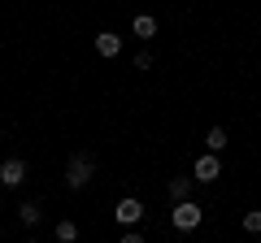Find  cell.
Listing matches in <instances>:
<instances>
[{
	"mask_svg": "<svg viewBox=\"0 0 261 243\" xmlns=\"http://www.w3.org/2000/svg\"><path fill=\"white\" fill-rule=\"evenodd\" d=\"M200 222H205V208L192 204V200H178V204L170 208V226H174V230H183V234H187V230H196Z\"/></svg>",
	"mask_w": 261,
	"mask_h": 243,
	"instance_id": "6da1fadb",
	"label": "cell"
},
{
	"mask_svg": "<svg viewBox=\"0 0 261 243\" xmlns=\"http://www.w3.org/2000/svg\"><path fill=\"white\" fill-rule=\"evenodd\" d=\"M92 157H87V152H79V157H70L65 161V187H87V183H92Z\"/></svg>",
	"mask_w": 261,
	"mask_h": 243,
	"instance_id": "7a4b0ae2",
	"label": "cell"
},
{
	"mask_svg": "<svg viewBox=\"0 0 261 243\" xmlns=\"http://www.w3.org/2000/svg\"><path fill=\"white\" fill-rule=\"evenodd\" d=\"M218 178H222V157H218V152L196 157V165H192V183H218Z\"/></svg>",
	"mask_w": 261,
	"mask_h": 243,
	"instance_id": "3957f363",
	"label": "cell"
},
{
	"mask_svg": "<svg viewBox=\"0 0 261 243\" xmlns=\"http://www.w3.org/2000/svg\"><path fill=\"white\" fill-rule=\"evenodd\" d=\"M27 183V161H18V157H9V161H0V187H22Z\"/></svg>",
	"mask_w": 261,
	"mask_h": 243,
	"instance_id": "277c9868",
	"label": "cell"
},
{
	"mask_svg": "<svg viewBox=\"0 0 261 243\" xmlns=\"http://www.w3.org/2000/svg\"><path fill=\"white\" fill-rule=\"evenodd\" d=\"M113 217H118L122 226H140L144 222V204L135 196H126V200H118V208H113Z\"/></svg>",
	"mask_w": 261,
	"mask_h": 243,
	"instance_id": "5b68a950",
	"label": "cell"
},
{
	"mask_svg": "<svg viewBox=\"0 0 261 243\" xmlns=\"http://www.w3.org/2000/svg\"><path fill=\"white\" fill-rule=\"evenodd\" d=\"M96 52H100V56H118V52H122V35L100 31V35H96Z\"/></svg>",
	"mask_w": 261,
	"mask_h": 243,
	"instance_id": "8992f818",
	"label": "cell"
},
{
	"mask_svg": "<svg viewBox=\"0 0 261 243\" xmlns=\"http://www.w3.org/2000/svg\"><path fill=\"white\" fill-rule=\"evenodd\" d=\"M170 200H192V174H178V178H170Z\"/></svg>",
	"mask_w": 261,
	"mask_h": 243,
	"instance_id": "52a82bcc",
	"label": "cell"
},
{
	"mask_svg": "<svg viewBox=\"0 0 261 243\" xmlns=\"http://www.w3.org/2000/svg\"><path fill=\"white\" fill-rule=\"evenodd\" d=\"M130 31H135V35H140V39H144V44H148V39H152V35H157V18H148V13H140V18L130 22Z\"/></svg>",
	"mask_w": 261,
	"mask_h": 243,
	"instance_id": "ba28073f",
	"label": "cell"
},
{
	"mask_svg": "<svg viewBox=\"0 0 261 243\" xmlns=\"http://www.w3.org/2000/svg\"><path fill=\"white\" fill-rule=\"evenodd\" d=\"M53 234H57V243H74V239H79V226L65 217V222H57V230H53Z\"/></svg>",
	"mask_w": 261,
	"mask_h": 243,
	"instance_id": "9c48e42d",
	"label": "cell"
},
{
	"mask_svg": "<svg viewBox=\"0 0 261 243\" xmlns=\"http://www.w3.org/2000/svg\"><path fill=\"white\" fill-rule=\"evenodd\" d=\"M18 217H22V226H39V204H35V200H27V204L18 208Z\"/></svg>",
	"mask_w": 261,
	"mask_h": 243,
	"instance_id": "30bf717a",
	"label": "cell"
},
{
	"mask_svg": "<svg viewBox=\"0 0 261 243\" xmlns=\"http://www.w3.org/2000/svg\"><path fill=\"white\" fill-rule=\"evenodd\" d=\"M205 143H209V152H222L226 148V131H222V126H214V131L205 135Z\"/></svg>",
	"mask_w": 261,
	"mask_h": 243,
	"instance_id": "8fae6325",
	"label": "cell"
},
{
	"mask_svg": "<svg viewBox=\"0 0 261 243\" xmlns=\"http://www.w3.org/2000/svg\"><path fill=\"white\" fill-rule=\"evenodd\" d=\"M240 226H244V230H248V234H261V208H248Z\"/></svg>",
	"mask_w": 261,
	"mask_h": 243,
	"instance_id": "7c38bea8",
	"label": "cell"
},
{
	"mask_svg": "<svg viewBox=\"0 0 261 243\" xmlns=\"http://www.w3.org/2000/svg\"><path fill=\"white\" fill-rule=\"evenodd\" d=\"M118 243H144V234H135V230H126V234H122Z\"/></svg>",
	"mask_w": 261,
	"mask_h": 243,
	"instance_id": "4fadbf2b",
	"label": "cell"
},
{
	"mask_svg": "<svg viewBox=\"0 0 261 243\" xmlns=\"http://www.w3.org/2000/svg\"><path fill=\"white\" fill-rule=\"evenodd\" d=\"M27 243H31V239H27Z\"/></svg>",
	"mask_w": 261,
	"mask_h": 243,
	"instance_id": "5bb4252c",
	"label": "cell"
}]
</instances>
